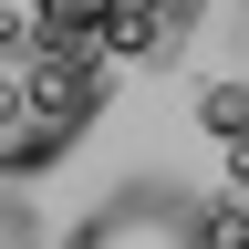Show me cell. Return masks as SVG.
Instances as JSON below:
<instances>
[{
    "mask_svg": "<svg viewBox=\"0 0 249 249\" xmlns=\"http://www.w3.org/2000/svg\"><path fill=\"white\" fill-rule=\"evenodd\" d=\"M93 114H104L93 42H62V31H0V177H42L52 156L83 145Z\"/></svg>",
    "mask_w": 249,
    "mask_h": 249,
    "instance_id": "6da1fadb",
    "label": "cell"
},
{
    "mask_svg": "<svg viewBox=\"0 0 249 249\" xmlns=\"http://www.w3.org/2000/svg\"><path fill=\"white\" fill-rule=\"evenodd\" d=\"M73 239H83V249H135V239H177V249H197V239H218V208L187 197V187H124V197H104Z\"/></svg>",
    "mask_w": 249,
    "mask_h": 249,
    "instance_id": "7a4b0ae2",
    "label": "cell"
},
{
    "mask_svg": "<svg viewBox=\"0 0 249 249\" xmlns=\"http://www.w3.org/2000/svg\"><path fill=\"white\" fill-rule=\"evenodd\" d=\"M197 124H208L218 145H249V83H208L197 93Z\"/></svg>",
    "mask_w": 249,
    "mask_h": 249,
    "instance_id": "3957f363",
    "label": "cell"
},
{
    "mask_svg": "<svg viewBox=\"0 0 249 249\" xmlns=\"http://www.w3.org/2000/svg\"><path fill=\"white\" fill-rule=\"evenodd\" d=\"M31 11H42V31H62V42H104L114 0H31Z\"/></svg>",
    "mask_w": 249,
    "mask_h": 249,
    "instance_id": "277c9868",
    "label": "cell"
},
{
    "mask_svg": "<svg viewBox=\"0 0 249 249\" xmlns=\"http://www.w3.org/2000/svg\"><path fill=\"white\" fill-rule=\"evenodd\" d=\"M0 239H42V229H31V208H11V197H0Z\"/></svg>",
    "mask_w": 249,
    "mask_h": 249,
    "instance_id": "5b68a950",
    "label": "cell"
},
{
    "mask_svg": "<svg viewBox=\"0 0 249 249\" xmlns=\"http://www.w3.org/2000/svg\"><path fill=\"white\" fill-rule=\"evenodd\" d=\"M239 177H249V145H239Z\"/></svg>",
    "mask_w": 249,
    "mask_h": 249,
    "instance_id": "8992f818",
    "label": "cell"
}]
</instances>
